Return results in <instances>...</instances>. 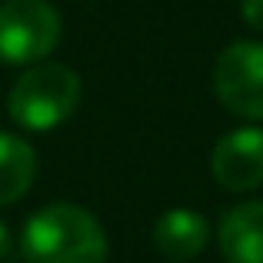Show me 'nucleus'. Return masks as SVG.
I'll return each instance as SVG.
<instances>
[{"instance_id": "nucleus-9", "label": "nucleus", "mask_w": 263, "mask_h": 263, "mask_svg": "<svg viewBox=\"0 0 263 263\" xmlns=\"http://www.w3.org/2000/svg\"><path fill=\"white\" fill-rule=\"evenodd\" d=\"M240 13L253 30L263 33V0H240Z\"/></svg>"}, {"instance_id": "nucleus-7", "label": "nucleus", "mask_w": 263, "mask_h": 263, "mask_svg": "<svg viewBox=\"0 0 263 263\" xmlns=\"http://www.w3.org/2000/svg\"><path fill=\"white\" fill-rule=\"evenodd\" d=\"M217 237L227 263H263V200L233 206L220 220Z\"/></svg>"}, {"instance_id": "nucleus-6", "label": "nucleus", "mask_w": 263, "mask_h": 263, "mask_svg": "<svg viewBox=\"0 0 263 263\" xmlns=\"http://www.w3.org/2000/svg\"><path fill=\"white\" fill-rule=\"evenodd\" d=\"M150 237H154V247L170 263H186L206 247L210 227H206V217H200L197 210L174 206V210H167V213L157 217Z\"/></svg>"}, {"instance_id": "nucleus-3", "label": "nucleus", "mask_w": 263, "mask_h": 263, "mask_svg": "<svg viewBox=\"0 0 263 263\" xmlns=\"http://www.w3.org/2000/svg\"><path fill=\"white\" fill-rule=\"evenodd\" d=\"M60 13L50 0H4L0 4V64H44L60 44Z\"/></svg>"}, {"instance_id": "nucleus-8", "label": "nucleus", "mask_w": 263, "mask_h": 263, "mask_svg": "<svg viewBox=\"0 0 263 263\" xmlns=\"http://www.w3.org/2000/svg\"><path fill=\"white\" fill-rule=\"evenodd\" d=\"M37 177V154L27 140L0 134V206L17 203Z\"/></svg>"}, {"instance_id": "nucleus-1", "label": "nucleus", "mask_w": 263, "mask_h": 263, "mask_svg": "<svg viewBox=\"0 0 263 263\" xmlns=\"http://www.w3.org/2000/svg\"><path fill=\"white\" fill-rule=\"evenodd\" d=\"M20 257L27 263H107V233L84 206L50 203L24 223Z\"/></svg>"}, {"instance_id": "nucleus-10", "label": "nucleus", "mask_w": 263, "mask_h": 263, "mask_svg": "<svg viewBox=\"0 0 263 263\" xmlns=\"http://www.w3.org/2000/svg\"><path fill=\"white\" fill-rule=\"evenodd\" d=\"M7 250H10V233H7V227L0 223V260L7 257Z\"/></svg>"}, {"instance_id": "nucleus-2", "label": "nucleus", "mask_w": 263, "mask_h": 263, "mask_svg": "<svg viewBox=\"0 0 263 263\" xmlns=\"http://www.w3.org/2000/svg\"><path fill=\"white\" fill-rule=\"evenodd\" d=\"M80 77L64 64H33L10 87L7 114L17 127L44 134L53 130L77 110Z\"/></svg>"}, {"instance_id": "nucleus-4", "label": "nucleus", "mask_w": 263, "mask_h": 263, "mask_svg": "<svg viewBox=\"0 0 263 263\" xmlns=\"http://www.w3.org/2000/svg\"><path fill=\"white\" fill-rule=\"evenodd\" d=\"M213 90L230 114L263 120V44L233 40L213 64Z\"/></svg>"}, {"instance_id": "nucleus-5", "label": "nucleus", "mask_w": 263, "mask_h": 263, "mask_svg": "<svg viewBox=\"0 0 263 263\" xmlns=\"http://www.w3.org/2000/svg\"><path fill=\"white\" fill-rule=\"evenodd\" d=\"M213 180L227 190H257L263 183V130L240 127L217 140L210 157Z\"/></svg>"}]
</instances>
